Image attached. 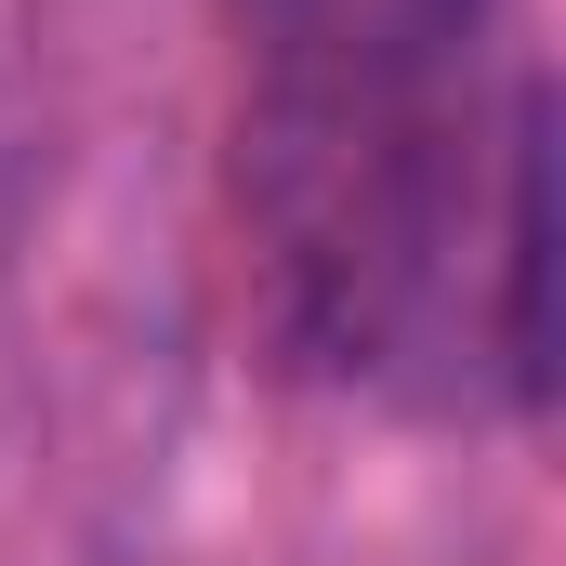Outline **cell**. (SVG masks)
<instances>
[{"label": "cell", "mask_w": 566, "mask_h": 566, "mask_svg": "<svg viewBox=\"0 0 566 566\" xmlns=\"http://www.w3.org/2000/svg\"><path fill=\"white\" fill-rule=\"evenodd\" d=\"M488 0H238L251 106L238 119H422L461 106Z\"/></svg>", "instance_id": "cell-1"}]
</instances>
